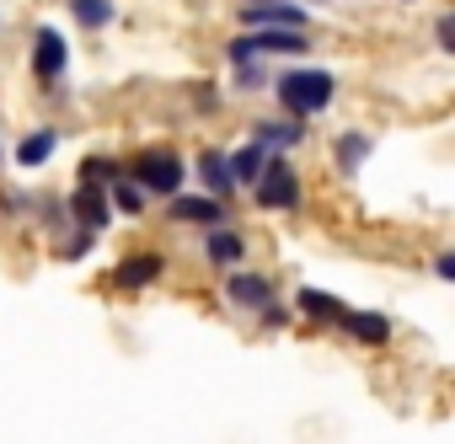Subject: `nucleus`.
Returning a JSON list of instances; mask_svg holds the SVG:
<instances>
[{
  "instance_id": "f257e3e1",
  "label": "nucleus",
  "mask_w": 455,
  "mask_h": 444,
  "mask_svg": "<svg viewBox=\"0 0 455 444\" xmlns=\"http://www.w3.org/2000/svg\"><path fill=\"white\" fill-rule=\"evenodd\" d=\"M274 91H279V102H284L290 118H316V113L338 97V81H332L327 70H284V75L274 81Z\"/></svg>"
},
{
  "instance_id": "f03ea898",
  "label": "nucleus",
  "mask_w": 455,
  "mask_h": 444,
  "mask_svg": "<svg viewBox=\"0 0 455 444\" xmlns=\"http://www.w3.org/2000/svg\"><path fill=\"white\" fill-rule=\"evenodd\" d=\"M182 177H188V166H182L177 150H145L140 166H134V182H140L150 198H172V193H182Z\"/></svg>"
},
{
  "instance_id": "7ed1b4c3",
  "label": "nucleus",
  "mask_w": 455,
  "mask_h": 444,
  "mask_svg": "<svg viewBox=\"0 0 455 444\" xmlns=\"http://www.w3.org/2000/svg\"><path fill=\"white\" fill-rule=\"evenodd\" d=\"M252 193H258L263 209H295L300 203V177H295V166L284 155H268L263 171H258V182H252Z\"/></svg>"
},
{
  "instance_id": "20e7f679",
  "label": "nucleus",
  "mask_w": 455,
  "mask_h": 444,
  "mask_svg": "<svg viewBox=\"0 0 455 444\" xmlns=\"http://www.w3.org/2000/svg\"><path fill=\"white\" fill-rule=\"evenodd\" d=\"M33 70L44 81H60L70 70V49H65V38L54 28H38V38H33Z\"/></svg>"
},
{
  "instance_id": "39448f33",
  "label": "nucleus",
  "mask_w": 455,
  "mask_h": 444,
  "mask_svg": "<svg viewBox=\"0 0 455 444\" xmlns=\"http://www.w3.org/2000/svg\"><path fill=\"white\" fill-rule=\"evenodd\" d=\"M225 295H231V305H242V311H263L268 300H274V284L263 279V274H231L225 279Z\"/></svg>"
},
{
  "instance_id": "423d86ee",
  "label": "nucleus",
  "mask_w": 455,
  "mask_h": 444,
  "mask_svg": "<svg viewBox=\"0 0 455 444\" xmlns=\"http://www.w3.org/2000/svg\"><path fill=\"white\" fill-rule=\"evenodd\" d=\"M242 17H247V28H274V22H284V28H306V12L295 6V0H258V6H247Z\"/></svg>"
},
{
  "instance_id": "0eeeda50",
  "label": "nucleus",
  "mask_w": 455,
  "mask_h": 444,
  "mask_svg": "<svg viewBox=\"0 0 455 444\" xmlns=\"http://www.w3.org/2000/svg\"><path fill=\"white\" fill-rule=\"evenodd\" d=\"M70 209L81 214V226H86V231H102L108 219H113V203H108V193H102V187H92V182H81V187H76Z\"/></svg>"
},
{
  "instance_id": "6e6552de",
  "label": "nucleus",
  "mask_w": 455,
  "mask_h": 444,
  "mask_svg": "<svg viewBox=\"0 0 455 444\" xmlns=\"http://www.w3.org/2000/svg\"><path fill=\"white\" fill-rule=\"evenodd\" d=\"M161 274H166V263H161L156 252H140V258H124V263H118L113 284H124V289H145V284H156Z\"/></svg>"
},
{
  "instance_id": "1a4fd4ad",
  "label": "nucleus",
  "mask_w": 455,
  "mask_h": 444,
  "mask_svg": "<svg viewBox=\"0 0 455 444\" xmlns=\"http://www.w3.org/2000/svg\"><path fill=\"white\" fill-rule=\"evenodd\" d=\"M268 155H274V150H263L258 139H252V145H242V150H231V155H225V166H231V182H236V187H252Z\"/></svg>"
},
{
  "instance_id": "9d476101",
  "label": "nucleus",
  "mask_w": 455,
  "mask_h": 444,
  "mask_svg": "<svg viewBox=\"0 0 455 444\" xmlns=\"http://www.w3.org/2000/svg\"><path fill=\"white\" fill-rule=\"evenodd\" d=\"M204 252H209L220 268H236V263L247 258V242H242V231H225V226H214V231H209V242H204Z\"/></svg>"
},
{
  "instance_id": "9b49d317",
  "label": "nucleus",
  "mask_w": 455,
  "mask_h": 444,
  "mask_svg": "<svg viewBox=\"0 0 455 444\" xmlns=\"http://www.w3.org/2000/svg\"><path fill=\"white\" fill-rule=\"evenodd\" d=\"M172 214L177 219H193V226H220L225 203L220 198H182V193H172Z\"/></svg>"
},
{
  "instance_id": "f8f14e48",
  "label": "nucleus",
  "mask_w": 455,
  "mask_h": 444,
  "mask_svg": "<svg viewBox=\"0 0 455 444\" xmlns=\"http://www.w3.org/2000/svg\"><path fill=\"white\" fill-rule=\"evenodd\" d=\"M198 177L209 182V193H214V198H231V193H236L231 166H225V150H204V155H198Z\"/></svg>"
},
{
  "instance_id": "ddd939ff",
  "label": "nucleus",
  "mask_w": 455,
  "mask_h": 444,
  "mask_svg": "<svg viewBox=\"0 0 455 444\" xmlns=\"http://www.w3.org/2000/svg\"><path fill=\"white\" fill-rule=\"evenodd\" d=\"M54 145H60L54 129H33V134H22V145H17V166H44V161L54 155Z\"/></svg>"
},
{
  "instance_id": "4468645a",
  "label": "nucleus",
  "mask_w": 455,
  "mask_h": 444,
  "mask_svg": "<svg viewBox=\"0 0 455 444\" xmlns=\"http://www.w3.org/2000/svg\"><path fill=\"white\" fill-rule=\"evenodd\" d=\"M343 327H348L359 343H386V337H391V321H386L380 311H348Z\"/></svg>"
},
{
  "instance_id": "2eb2a0df",
  "label": "nucleus",
  "mask_w": 455,
  "mask_h": 444,
  "mask_svg": "<svg viewBox=\"0 0 455 444\" xmlns=\"http://www.w3.org/2000/svg\"><path fill=\"white\" fill-rule=\"evenodd\" d=\"M258 145L274 150V155L295 150V145H300V118H295V123H258Z\"/></svg>"
},
{
  "instance_id": "dca6fc26",
  "label": "nucleus",
  "mask_w": 455,
  "mask_h": 444,
  "mask_svg": "<svg viewBox=\"0 0 455 444\" xmlns=\"http://www.w3.org/2000/svg\"><path fill=\"white\" fill-rule=\"evenodd\" d=\"M108 198H113L124 214H145V198H150V193H145L140 182H124V177H113V182H108Z\"/></svg>"
},
{
  "instance_id": "f3484780",
  "label": "nucleus",
  "mask_w": 455,
  "mask_h": 444,
  "mask_svg": "<svg viewBox=\"0 0 455 444\" xmlns=\"http://www.w3.org/2000/svg\"><path fill=\"white\" fill-rule=\"evenodd\" d=\"M364 155H370V134H343V139H338V166H343L348 177L364 166Z\"/></svg>"
},
{
  "instance_id": "a211bd4d",
  "label": "nucleus",
  "mask_w": 455,
  "mask_h": 444,
  "mask_svg": "<svg viewBox=\"0 0 455 444\" xmlns=\"http://www.w3.org/2000/svg\"><path fill=\"white\" fill-rule=\"evenodd\" d=\"M70 17L86 28H108L113 22V0H70Z\"/></svg>"
},
{
  "instance_id": "6ab92c4d",
  "label": "nucleus",
  "mask_w": 455,
  "mask_h": 444,
  "mask_svg": "<svg viewBox=\"0 0 455 444\" xmlns=\"http://www.w3.org/2000/svg\"><path fill=\"white\" fill-rule=\"evenodd\" d=\"M300 311H306V316H322V321H343V316H348L332 295H316V289H306V295H300Z\"/></svg>"
},
{
  "instance_id": "aec40b11",
  "label": "nucleus",
  "mask_w": 455,
  "mask_h": 444,
  "mask_svg": "<svg viewBox=\"0 0 455 444\" xmlns=\"http://www.w3.org/2000/svg\"><path fill=\"white\" fill-rule=\"evenodd\" d=\"M118 177V161L113 155H92L86 166H81V182H92V187H102V182H113Z\"/></svg>"
},
{
  "instance_id": "412c9836",
  "label": "nucleus",
  "mask_w": 455,
  "mask_h": 444,
  "mask_svg": "<svg viewBox=\"0 0 455 444\" xmlns=\"http://www.w3.org/2000/svg\"><path fill=\"white\" fill-rule=\"evenodd\" d=\"M92 242H97V231H81L76 242H65V247H60V258H70V263H76V258H86V252H92Z\"/></svg>"
},
{
  "instance_id": "4be33fe9",
  "label": "nucleus",
  "mask_w": 455,
  "mask_h": 444,
  "mask_svg": "<svg viewBox=\"0 0 455 444\" xmlns=\"http://www.w3.org/2000/svg\"><path fill=\"white\" fill-rule=\"evenodd\" d=\"M434 274H439V279H455V258H450V252H439V263H434Z\"/></svg>"
},
{
  "instance_id": "5701e85b",
  "label": "nucleus",
  "mask_w": 455,
  "mask_h": 444,
  "mask_svg": "<svg viewBox=\"0 0 455 444\" xmlns=\"http://www.w3.org/2000/svg\"><path fill=\"white\" fill-rule=\"evenodd\" d=\"M439 44H444V49L455 44V22H450V17H439Z\"/></svg>"
},
{
  "instance_id": "b1692460",
  "label": "nucleus",
  "mask_w": 455,
  "mask_h": 444,
  "mask_svg": "<svg viewBox=\"0 0 455 444\" xmlns=\"http://www.w3.org/2000/svg\"><path fill=\"white\" fill-rule=\"evenodd\" d=\"M242 6H258V0H242Z\"/></svg>"
}]
</instances>
